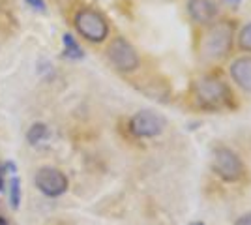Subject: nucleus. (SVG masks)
I'll use <instances>...</instances> for the list:
<instances>
[{"label": "nucleus", "instance_id": "20e7f679", "mask_svg": "<svg viewBox=\"0 0 251 225\" xmlns=\"http://www.w3.org/2000/svg\"><path fill=\"white\" fill-rule=\"evenodd\" d=\"M75 28L83 38L92 43H101L109 34L107 19L92 8H83L75 13Z\"/></svg>", "mask_w": 251, "mask_h": 225}, {"label": "nucleus", "instance_id": "f03ea898", "mask_svg": "<svg viewBox=\"0 0 251 225\" xmlns=\"http://www.w3.org/2000/svg\"><path fill=\"white\" fill-rule=\"evenodd\" d=\"M234 26L229 21H220L208 25L206 32L201 38V56L206 60H221L227 56L232 47Z\"/></svg>", "mask_w": 251, "mask_h": 225}, {"label": "nucleus", "instance_id": "423d86ee", "mask_svg": "<svg viewBox=\"0 0 251 225\" xmlns=\"http://www.w3.org/2000/svg\"><path fill=\"white\" fill-rule=\"evenodd\" d=\"M167 126L165 118L159 113L154 111H139L133 117L129 118V131L131 135H135L139 139H150V137H157Z\"/></svg>", "mask_w": 251, "mask_h": 225}, {"label": "nucleus", "instance_id": "9d476101", "mask_svg": "<svg viewBox=\"0 0 251 225\" xmlns=\"http://www.w3.org/2000/svg\"><path fill=\"white\" fill-rule=\"evenodd\" d=\"M62 42H64V56L66 58H72V60H81L84 56L83 47L79 43L75 42V38L72 34H64L62 36Z\"/></svg>", "mask_w": 251, "mask_h": 225}, {"label": "nucleus", "instance_id": "4468645a", "mask_svg": "<svg viewBox=\"0 0 251 225\" xmlns=\"http://www.w3.org/2000/svg\"><path fill=\"white\" fill-rule=\"evenodd\" d=\"M26 4L30 6V8H34L36 11H45V2L43 0H26Z\"/></svg>", "mask_w": 251, "mask_h": 225}, {"label": "nucleus", "instance_id": "f257e3e1", "mask_svg": "<svg viewBox=\"0 0 251 225\" xmlns=\"http://www.w3.org/2000/svg\"><path fill=\"white\" fill-rule=\"evenodd\" d=\"M191 96L195 105L202 111L216 113L221 109L230 107L232 103V90L229 85L216 77V75H201L191 85Z\"/></svg>", "mask_w": 251, "mask_h": 225}, {"label": "nucleus", "instance_id": "7ed1b4c3", "mask_svg": "<svg viewBox=\"0 0 251 225\" xmlns=\"http://www.w3.org/2000/svg\"><path fill=\"white\" fill-rule=\"evenodd\" d=\"M212 171L225 182H238L246 173V167L234 150L218 147L212 152Z\"/></svg>", "mask_w": 251, "mask_h": 225}, {"label": "nucleus", "instance_id": "a211bd4d", "mask_svg": "<svg viewBox=\"0 0 251 225\" xmlns=\"http://www.w3.org/2000/svg\"><path fill=\"white\" fill-rule=\"evenodd\" d=\"M0 225H10V224H8V220H6L4 216H0Z\"/></svg>", "mask_w": 251, "mask_h": 225}, {"label": "nucleus", "instance_id": "0eeeda50", "mask_svg": "<svg viewBox=\"0 0 251 225\" xmlns=\"http://www.w3.org/2000/svg\"><path fill=\"white\" fill-rule=\"evenodd\" d=\"M36 188L47 197H60L68 190V176L56 167H42L36 173Z\"/></svg>", "mask_w": 251, "mask_h": 225}, {"label": "nucleus", "instance_id": "6e6552de", "mask_svg": "<svg viewBox=\"0 0 251 225\" xmlns=\"http://www.w3.org/2000/svg\"><path fill=\"white\" fill-rule=\"evenodd\" d=\"M188 13L197 25H212L218 15V6L212 0H188Z\"/></svg>", "mask_w": 251, "mask_h": 225}, {"label": "nucleus", "instance_id": "ddd939ff", "mask_svg": "<svg viewBox=\"0 0 251 225\" xmlns=\"http://www.w3.org/2000/svg\"><path fill=\"white\" fill-rule=\"evenodd\" d=\"M238 45H240L244 51L251 53V23L246 25L240 30V36H238Z\"/></svg>", "mask_w": 251, "mask_h": 225}, {"label": "nucleus", "instance_id": "6ab92c4d", "mask_svg": "<svg viewBox=\"0 0 251 225\" xmlns=\"http://www.w3.org/2000/svg\"><path fill=\"white\" fill-rule=\"evenodd\" d=\"M189 225H204L202 222H193V224H189Z\"/></svg>", "mask_w": 251, "mask_h": 225}, {"label": "nucleus", "instance_id": "9b49d317", "mask_svg": "<svg viewBox=\"0 0 251 225\" xmlns=\"http://www.w3.org/2000/svg\"><path fill=\"white\" fill-rule=\"evenodd\" d=\"M49 135V128L43 124V122H36V124H32L28 131H26V141L30 143V145H38V143H42L45 137Z\"/></svg>", "mask_w": 251, "mask_h": 225}, {"label": "nucleus", "instance_id": "39448f33", "mask_svg": "<svg viewBox=\"0 0 251 225\" xmlns=\"http://www.w3.org/2000/svg\"><path fill=\"white\" fill-rule=\"evenodd\" d=\"M107 58L118 72H124V74L135 72L139 68V54H137L135 47L122 36H118V38H115L113 42L109 43Z\"/></svg>", "mask_w": 251, "mask_h": 225}, {"label": "nucleus", "instance_id": "1a4fd4ad", "mask_svg": "<svg viewBox=\"0 0 251 225\" xmlns=\"http://www.w3.org/2000/svg\"><path fill=\"white\" fill-rule=\"evenodd\" d=\"M229 74L244 92L251 94V56H238L236 60H232Z\"/></svg>", "mask_w": 251, "mask_h": 225}, {"label": "nucleus", "instance_id": "dca6fc26", "mask_svg": "<svg viewBox=\"0 0 251 225\" xmlns=\"http://www.w3.org/2000/svg\"><path fill=\"white\" fill-rule=\"evenodd\" d=\"M234 225H251V212H246V214H242L236 222H234Z\"/></svg>", "mask_w": 251, "mask_h": 225}, {"label": "nucleus", "instance_id": "2eb2a0df", "mask_svg": "<svg viewBox=\"0 0 251 225\" xmlns=\"http://www.w3.org/2000/svg\"><path fill=\"white\" fill-rule=\"evenodd\" d=\"M6 165L4 163H0V192H4L6 190Z\"/></svg>", "mask_w": 251, "mask_h": 225}, {"label": "nucleus", "instance_id": "f8f14e48", "mask_svg": "<svg viewBox=\"0 0 251 225\" xmlns=\"http://www.w3.org/2000/svg\"><path fill=\"white\" fill-rule=\"evenodd\" d=\"M10 203L13 208H19V204H21V180H19V176H13L10 180Z\"/></svg>", "mask_w": 251, "mask_h": 225}, {"label": "nucleus", "instance_id": "f3484780", "mask_svg": "<svg viewBox=\"0 0 251 225\" xmlns=\"http://www.w3.org/2000/svg\"><path fill=\"white\" fill-rule=\"evenodd\" d=\"M225 2H227V4H230V6H238L242 0H225Z\"/></svg>", "mask_w": 251, "mask_h": 225}]
</instances>
